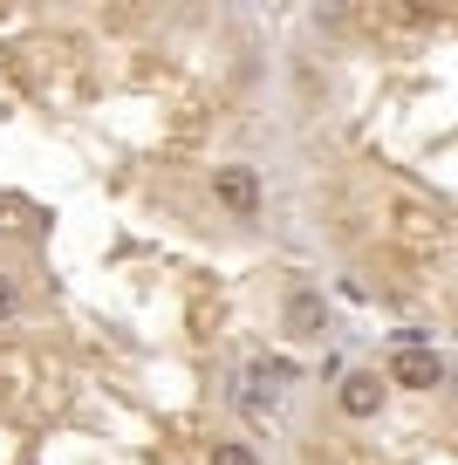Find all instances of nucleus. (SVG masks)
I'll use <instances>...</instances> for the list:
<instances>
[{
    "label": "nucleus",
    "instance_id": "nucleus-1",
    "mask_svg": "<svg viewBox=\"0 0 458 465\" xmlns=\"http://www.w3.org/2000/svg\"><path fill=\"white\" fill-rule=\"evenodd\" d=\"M390 383H403V391H438L444 383V363L424 349V335H403L397 356H390Z\"/></svg>",
    "mask_w": 458,
    "mask_h": 465
},
{
    "label": "nucleus",
    "instance_id": "nucleus-2",
    "mask_svg": "<svg viewBox=\"0 0 458 465\" xmlns=\"http://www.w3.org/2000/svg\"><path fill=\"white\" fill-rule=\"evenodd\" d=\"M213 199L226 205V213L254 219V213H260V199H267V185H260L254 164H219V172H213Z\"/></svg>",
    "mask_w": 458,
    "mask_h": 465
},
{
    "label": "nucleus",
    "instance_id": "nucleus-3",
    "mask_svg": "<svg viewBox=\"0 0 458 465\" xmlns=\"http://www.w3.org/2000/svg\"><path fill=\"white\" fill-rule=\"evenodd\" d=\"M281 329L294 335V342H322V335H329V302H322L315 288H294L287 308H281Z\"/></svg>",
    "mask_w": 458,
    "mask_h": 465
},
{
    "label": "nucleus",
    "instance_id": "nucleus-4",
    "mask_svg": "<svg viewBox=\"0 0 458 465\" xmlns=\"http://www.w3.org/2000/svg\"><path fill=\"white\" fill-rule=\"evenodd\" d=\"M383 397H390V377H376V370H349L343 391H335V411H343V418H376Z\"/></svg>",
    "mask_w": 458,
    "mask_h": 465
},
{
    "label": "nucleus",
    "instance_id": "nucleus-5",
    "mask_svg": "<svg viewBox=\"0 0 458 465\" xmlns=\"http://www.w3.org/2000/svg\"><path fill=\"white\" fill-rule=\"evenodd\" d=\"M246 383H260L267 397H281L287 383H294V370H287L281 356H254V363H246Z\"/></svg>",
    "mask_w": 458,
    "mask_h": 465
},
{
    "label": "nucleus",
    "instance_id": "nucleus-6",
    "mask_svg": "<svg viewBox=\"0 0 458 465\" xmlns=\"http://www.w3.org/2000/svg\"><path fill=\"white\" fill-rule=\"evenodd\" d=\"M205 465H260V451H254V445H240V438H213Z\"/></svg>",
    "mask_w": 458,
    "mask_h": 465
},
{
    "label": "nucleus",
    "instance_id": "nucleus-7",
    "mask_svg": "<svg viewBox=\"0 0 458 465\" xmlns=\"http://www.w3.org/2000/svg\"><path fill=\"white\" fill-rule=\"evenodd\" d=\"M15 308H21V288H15V274H0V329L15 322Z\"/></svg>",
    "mask_w": 458,
    "mask_h": 465
}]
</instances>
